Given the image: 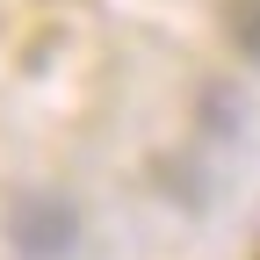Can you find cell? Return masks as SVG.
<instances>
[{
	"label": "cell",
	"mask_w": 260,
	"mask_h": 260,
	"mask_svg": "<svg viewBox=\"0 0 260 260\" xmlns=\"http://www.w3.org/2000/svg\"><path fill=\"white\" fill-rule=\"evenodd\" d=\"M224 37L239 44V58L260 65V0H224Z\"/></svg>",
	"instance_id": "cell-2"
},
{
	"label": "cell",
	"mask_w": 260,
	"mask_h": 260,
	"mask_svg": "<svg viewBox=\"0 0 260 260\" xmlns=\"http://www.w3.org/2000/svg\"><path fill=\"white\" fill-rule=\"evenodd\" d=\"M15 239L29 260H58L65 246H73V210L51 203V195H22L15 203Z\"/></svg>",
	"instance_id": "cell-1"
}]
</instances>
